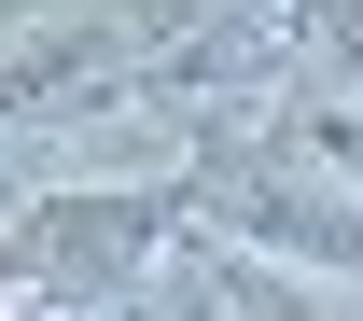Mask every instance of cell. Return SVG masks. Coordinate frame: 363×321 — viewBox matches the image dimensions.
Returning <instances> with one entry per match:
<instances>
[{
	"mask_svg": "<svg viewBox=\"0 0 363 321\" xmlns=\"http://www.w3.org/2000/svg\"><path fill=\"white\" fill-rule=\"evenodd\" d=\"M210 210V168H126V182H43L0 210V293H43L56 321L126 308L168 266V237Z\"/></svg>",
	"mask_w": 363,
	"mask_h": 321,
	"instance_id": "6da1fadb",
	"label": "cell"
},
{
	"mask_svg": "<svg viewBox=\"0 0 363 321\" xmlns=\"http://www.w3.org/2000/svg\"><path fill=\"white\" fill-rule=\"evenodd\" d=\"M321 56L350 70V84H335V98H363V14H321Z\"/></svg>",
	"mask_w": 363,
	"mask_h": 321,
	"instance_id": "5b68a950",
	"label": "cell"
},
{
	"mask_svg": "<svg viewBox=\"0 0 363 321\" xmlns=\"http://www.w3.org/2000/svg\"><path fill=\"white\" fill-rule=\"evenodd\" d=\"M182 252H196V293H210L224 321H350L335 293H321V279L266 266V252H238V237H182Z\"/></svg>",
	"mask_w": 363,
	"mask_h": 321,
	"instance_id": "3957f363",
	"label": "cell"
},
{
	"mask_svg": "<svg viewBox=\"0 0 363 321\" xmlns=\"http://www.w3.org/2000/svg\"><path fill=\"white\" fill-rule=\"evenodd\" d=\"M279 154L308 168V182H335V196H363V98H335V84H308L294 112H279Z\"/></svg>",
	"mask_w": 363,
	"mask_h": 321,
	"instance_id": "277c9868",
	"label": "cell"
},
{
	"mask_svg": "<svg viewBox=\"0 0 363 321\" xmlns=\"http://www.w3.org/2000/svg\"><path fill=\"white\" fill-rule=\"evenodd\" d=\"M154 43H168L154 14H14L0 28V126H28V112H56L84 84H140Z\"/></svg>",
	"mask_w": 363,
	"mask_h": 321,
	"instance_id": "7a4b0ae2",
	"label": "cell"
}]
</instances>
